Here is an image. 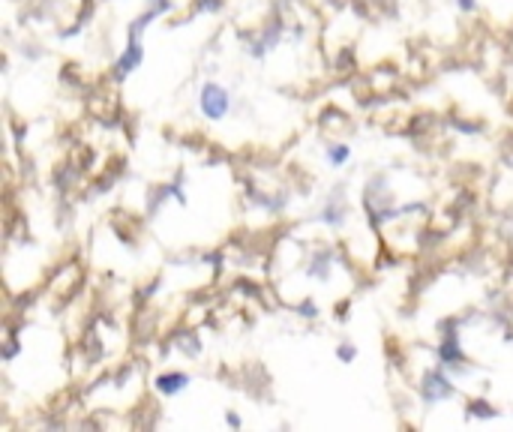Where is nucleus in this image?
<instances>
[{
    "instance_id": "obj_1",
    "label": "nucleus",
    "mask_w": 513,
    "mask_h": 432,
    "mask_svg": "<svg viewBox=\"0 0 513 432\" xmlns=\"http://www.w3.org/2000/svg\"><path fill=\"white\" fill-rule=\"evenodd\" d=\"M202 109H204L207 118H213V120L222 118L225 109H228V96H225V90L213 88V84H207V88H204V96H202Z\"/></svg>"
}]
</instances>
